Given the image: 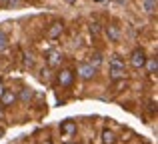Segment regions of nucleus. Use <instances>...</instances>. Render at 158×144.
Returning a JSON list of instances; mask_svg holds the SVG:
<instances>
[{"mask_svg":"<svg viewBox=\"0 0 158 144\" xmlns=\"http://www.w3.org/2000/svg\"><path fill=\"white\" fill-rule=\"evenodd\" d=\"M66 2H68V4H74V2H76V0H66Z\"/></svg>","mask_w":158,"mask_h":144,"instance_id":"aec40b11","label":"nucleus"},{"mask_svg":"<svg viewBox=\"0 0 158 144\" xmlns=\"http://www.w3.org/2000/svg\"><path fill=\"white\" fill-rule=\"evenodd\" d=\"M106 36L112 40V42H118L120 36H122V32H120V28L116 26V24H108L106 26Z\"/></svg>","mask_w":158,"mask_h":144,"instance_id":"423d86ee","label":"nucleus"},{"mask_svg":"<svg viewBox=\"0 0 158 144\" xmlns=\"http://www.w3.org/2000/svg\"><path fill=\"white\" fill-rule=\"evenodd\" d=\"M88 64H90V66H94V68H96V70H98V66H100V64H102V54H100V52H94V54L90 56Z\"/></svg>","mask_w":158,"mask_h":144,"instance_id":"f8f14e48","label":"nucleus"},{"mask_svg":"<svg viewBox=\"0 0 158 144\" xmlns=\"http://www.w3.org/2000/svg\"><path fill=\"white\" fill-rule=\"evenodd\" d=\"M144 66L148 68V74H156L158 72V58L154 56V58H146V64Z\"/></svg>","mask_w":158,"mask_h":144,"instance_id":"9b49d317","label":"nucleus"},{"mask_svg":"<svg viewBox=\"0 0 158 144\" xmlns=\"http://www.w3.org/2000/svg\"><path fill=\"white\" fill-rule=\"evenodd\" d=\"M72 82H74V72L70 70V68H64V70L58 72V84H60L62 88L72 86Z\"/></svg>","mask_w":158,"mask_h":144,"instance_id":"20e7f679","label":"nucleus"},{"mask_svg":"<svg viewBox=\"0 0 158 144\" xmlns=\"http://www.w3.org/2000/svg\"><path fill=\"white\" fill-rule=\"evenodd\" d=\"M142 4H144V10H146L148 14L156 12V0H142Z\"/></svg>","mask_w":158,"mask_h":144,"instance_id":"4468645a","label":"nucleus"},{"mask_svg":"<svg viewBox=\"0 0 158 144\" xmlns=\"http://www.w3.org/2000/svg\"><path fill=\"white\" fill-rule=\"evenodd\" d=\"M16 100H18V98H16V94L12 92V90H4L2 96H0V102H2V106H12Z\"/></svg>","mask_w":158,"mask_h":144,"instance_id":"0eeeda50","label":"nucleus"},{"mask_svg":"<svg viewBox=\"0 0 158 144\" xmlns=\"http://www.w3.org/2000/svg\"><path fill=\"white\" fill-rule=\"evenodd\" d=\"M102 144H116V134L112 130H102Z\"/></svg>","mask_w":158,"mask_h":144,"instance_id":"9d476101","label":"nucleus"},{"mask_svg":"<svg viewBox=\"0 0 158 144\" xmlns=\"http://www.w3.org/2000/svg\"><path fill=\"white\" fill-rule=\"evenodd\" d=\"M42 144H54V142H52V140H44Z\"/></svg>","mask_w":158,"mask_h":144,"instance_id":"6ab92c4d","label":"nucleus"},{"mask_svg":"<svg viewBox=\"0 0 158 144\" xmlns=\"http://www.w3.org/2000/svg\"><path fill=\"white\" fill-rule=\"evenodd\" d=\"M16 98H18V100H22V102H30L32 100V90L30 88H22Z\"/></svg>","mask_w":158,"mask_h":144,"instance_id":"ddd939ff","label":"nucleus"},{"mask_svg":"<svg viewBox=\"0 0 158 144\" xmlns=\"http://www.w3.org/2000/svg\"><path fill=\"white\" fill-rule=\"evenodd\" d=\"M124 70H126V64H124V58L118 54H114L110 58V78L112 80H120L124 76Z\"/></svg>","mask_w":158,"mask_h":144,"instance_id":"f257e3e1","label":"nucleus"},{"mask_svg":"<svg viewBox=\"0 0 158 144\" xmlns=\"http://www.w3.org/2000/svg\"><path fill=\"white\" fill-rule=\"evenodd\" d=\"M6 48H8V36L4 34L2 30H0V52L6 50Z\"/></svg>","mask_w":158,"mask_h":144,"instance_id":"2eb2a0df","label":"nucleus"},{"mask_svg":"<svg viewBox=\"0 0 158 144\" xmlns=\"http://www.w3.org/2000/svg\"><path fill=\"white\" fill-rule=\"evenodd\" d=\"M90 32H92L94 36L100 34V24H90Z\"/></svg>","mask_w":158,"mask_h":144,"instance_id":"dca6fc26","label":"nucleus"},{"mask_svg":"<svg viewBox=\"0 0 158 144\" xmlns=\"http://www.w3.org/2000/svg\"><path fill=\"white\" fill-rule=\"evenodd\" d=\"M94 74H96V68L90 66L88 62H84V64H80V66H78V76H80L82 80H92Z\"/></svg>","mask_w":158,"mask_h":144,"instance_id":"39448f33","label":"nucleus"},{"mask_svg":"<svg viewBox=\"0 0 158 144\" xmlns=\"http://www.w3.org/2000/svg\"><path fill=\"white\" fill-rule=\"evenodd\" d=\"M144 64H146V54H144L142 48H134L130 54V66L132 68H144Z\"/></svg>","mask_w":158,"mask_h":144,"instance_id":"f03ea898","label":"nucleus"},{"mask_svg":"<svg viewBox=\"0 0 158 144\" xmlns=\"http://www.w3.org/2000/svg\"><path fill=\"white\" fill-rule=\"evenodd\" d=\"M60 62H62V54L58 50H52L50 54H48V66H50V68H56Z\"/></svg>","mask_w":158,"mask_h":144,"instance_id":"1a4fd4ad","label":"nucleus"},{"mask_svg":"<svg viewBox=\"0 0 158 144\" xmlns=\"http://www.w3.org/2000/svg\"><path fill=\"white\" fill-rule=\"evenodd\" d=\"M66 144H78V142H66Z\"/></svg>","mask_w":158,"mask_h":144,"instance_id":"412c9836","label":"nucleus"},{"mask_svg":"<svg viewBox=\"0 0 158 144\" xmlns=\"http://www.w3.org/2000/svg\"><path fill=\"white\" fill-rule=\"evenodd\" d=\"M0 4H2V6H8V4H10V0H0Z\"/></svg>","mask_w":158,"mask_h":144,"instance_id":"f3484780","label":"nucleus"},{"mask_svg":"<svg viewBox=\"0 0 158 144\" xmlns=\"http://www.w3.org/2000/svg\"><path fill=\"white\" fill-rule=\"evenodd\" d=\"M62 32H64V24H62V22H54L52 26L48 28V38L54 40V38H58Z\"/></svg>","mask_w":158,"mask_h":144,"instance_id":"6e6552de","label":"nucleus"},{"mask_svg":"<svg viewBox=\"0 0 158 144\" xmlns=\"http://www.w3.org/2000/svg\"><path fill=\"white\" fill-rule=\"evenodd\" d=\"M2 118H4V112H2V108H0V120H2Z\"/></svg>","mask_w":158,"mask_h":144,"instance_id":"a211bd4d","label":"nucleus"},{"mask_svg":"<svg viewBox=\"0 0 158 144\" xmlns=\"http://www.w3.org/2000/svg\"><path fill=\"white\" fill-rule=\"evenodd\" d=\"M74 134H76V122H74V120H64L60 124V136L68 142Z\"/></svg>","mask_w":158,"mask_h":144,"instance_id":"7ed1b4c3","label":"nucleus"}]
</instances>
